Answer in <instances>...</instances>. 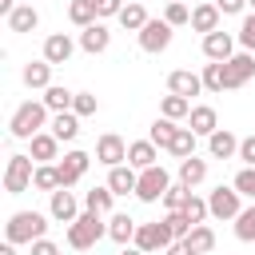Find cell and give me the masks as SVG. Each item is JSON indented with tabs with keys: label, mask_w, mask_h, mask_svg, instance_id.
<instances>
[{
	"label": "cell",
	"mask_w": 255,
	"mask_h": 255,
	"mask_svg": "<svg viewBox=\"0 0 255 255\" xmlns=\"http://www.w3.org/2000/svg\"><path fill=\"white\" fill-rule=\"evenodd\" d=\"M104 235H108V223H104V215H100V211H84V215H76V219L68 223V243H72L76 251L96 247Z\"/></svg>",
	"instance_id": "1"
},
{
	"label": "cell",
	"mask_w": 255,
	"mask_h": 255,
	"mask_svg": "<svg viewBox=\"0 0 255 255\" xmlns=\"http://www.w3.org/2000/svg\"><path fill=\"white\" fill-rule=\"evenodd\" d=\"M48 104L44 100H28V104H20L16 112H12V120H8V128H12V135L16 139H32L40 128H44V120H48Z\"/></svg>",
	"instance_id": "2"
},
{
	"label": "cell",
	"mask_w": 255,
	"mask_h": 255,
	"mask_svg": "<svg viewBox=\"0 0 255 255\" xmlns=\"http://www.w3.org/2000/svg\"><path fill=\"white\" fill-rule=\"evenodd\" d=\"M4 231H8V243H36V239H44L48 219H44L40 211H16Z\"/></svg>",
	"instance_id": "3"
},
{
	"label": "cell",
	"mask_w": 255,
	"mask_h": 255,
	"mask_svg": "<svg viewBox=\"0 0 255 255\" xmlns=\"http://www.w3.org/2000/svg\"><path fill=\"white\" fill-rule=\"evenodd\" d=\"M131 243H135L139 251H155V247H159V251H167V247L175 243V231L167 227V219H159V223H139Z\"/></svg>",
	"instance_id": "4"
},
{
	"label": "cell",
	"mask_w": 255,
	"mask_h": 255,
	"mask_svg": "<svg viewBox=\"0 0 255 255\" xmlns=\"http://www.w3.org/2000/svg\"><path fill=\"white\" fill-rule=\"evenodd\" d=\"M36 167H32V155H8V167H4V191L8 195H20L28 191Z\"/></svg>",
	"instance_id": "5"
},
{
	"label": "cell",
	"mask_w": 255,
	"mask_h": 255,
	"mask_svg": "<svg viewBox=\"0 0 255 255\" xmlns=\"http://www.w3.org/2000/svg\"><path fill=\"white\" fill-rule=\"evenodd\" d=\"M171 187V179H167V171L159 167V163H151V167H143L139 171V183H135V195L143 199V203H155V199H163V191Z\"/></svg>",
	"instance_id": "6"
},
{
	"label": "cell",
	"mask_w": 255,
	"mask_h": 255,
	"mask_svg": "<svg viewBox=\"0 0 255 255\" xmlns=\"http://www.w3.org/2000/svg\"><path fill=\"white\" fill-rule=\"evenodd\" d=\"M239 199H243V195H239V191H235V183H231V187H215V191H211V199H207V207H211V215H215V219H235V215L243 211V207H239Z\"/></svg>",
	"instance_id": "7"
},
{
	"label": "cell",
	"mask_w": 255,
	"mask_h": 255,
	"mask_svg": "<svg viewBox=\"0 0 255 255\" xmlns=\"http://www.w3.org/2000/svg\"><path fill=\"white\" fill-rule=\"evenodd\" d=\"M167 44H171V24L167 20H147L139 28V48L143 52H163Z\"/></svg>",
	"instance_id": "8"
},
{
	"label": "cell",
	"mask_w": 255,
	"mask_h": 255,
	"mask_svg": "<svg viewBox=\"0 0 255 255\" xmlns=\"http://www.w3.org/2000/svg\"><path fill=\"white\" fill-rule=\"evenodd\" d=\"M96 159H100V163H108V167H116V163H124V159H128V143H124L116 131H104V135L96 139Z\"/></svg>",
	"instance_id": "9"
},
{
	"label": "cell",
	"mask_w": 255,
	"mask_h": 255,
	"mask_svg": "<svg viewBox=\"0 0 255 255\" xmlns=\"http://www.w3.org/2000/svg\"><path fill=\"white\" fill-rule=\"evenodd\" d=\"M88 163H92V155H88V151H68V155L56 163V171H60V187H72V183L88 171Z\"/></svg>",
	"instance_id": "10"
},
{
	"label": "cell",
	"mask_w": 255,
	"mask_h": 255,
	"mask_svg": "<svg viewBox=\"0 0 255 255\" xmlns=\"http://www.w3.org/2000/svg\"><path fill=\"white\" fill-rule=\"evenodd\" d=\"M203 56L207 60H231L235 56V40H231V32H207L203 36Z\"/></svg>",
	"instance_id": "11"
},
{
	"label": "cell",
	"mask_w": 255,
	"mask_h": 255,
	"mask_svg": "<svg viewBox=\"0 0 255 255\" xmlns=\"http://www.w3.org/2000/svg\"><path fill=\"white\" fill-rule=\"evenodd\" d=\"M251 76H255V56H251V52H235V56L227 60V84H231V88H243Z\"/></svg>",
	"instance_id": "12"
},
{
	"label": "cell",
	"mask_w": 255,
	"mask_h": 255,
	"mask_svg": "<svg viewBox=\"0 0 255 255\" xmlns=\"http://www.w3.org/2000/svg\"><path fill=\"white\" fill-rule=\"evenodd\" d=\"M199 88H203V76H195V72H187V68H175L171 76H167V92H175V96H199Z\"/></svg>",
	"instance_id": "13"
},
{
	"label": "cell",
	"mask_w": 255,
	"mask_h": 255,
	"mask_svg": "<svg viewBox=\"0 0 255 255\" xmlns=\"http://www.w3.org/2000/svg\"><path fill=\"white\" fill-rule=\"evenodd\" d=\"M108 44H112V32H108L100 20H96V24H88V28L80 32V48H84V52H92V56H96V52H104Z\"/></svg>",
	"instance_id": "14"
},
{
	"label": "cell",
	"mask_w": 255,
	"mask_h": 255,
	"mask_svg": "<svg viewBox=\"0 0 255 255\" xmlns=\"http://www.w3.org/2000/svg\"><path fill=\"white\" fill-rule=\"evenodd\" d=\"M135 183H139V175H135V167H131V163H116V167H112V175H108V187H112L116 195L135 191Z\"/></svg>",
	"instance_id": "15"
},
{
	"label": "cell",
	"mask_w": 255,
	"mask_h": 255,
	"mask_svg": "<svg viewBox=\"0 0 255 255\" xmlns=\"http://www.w3.org/2000/svg\"><path fill=\"white\" fill-rule=\"evenodd\" d=\"M80 211H76V195L68 191V187H56L52 191V219H60V223H72Z\"/></svg>",
	"instance_id": "16"
},
{
	"label": "cell",
	"mask_w": 255,
	"mask_h": 255,
	"mask_svg": "<svg viewBox=\"0 0 255 255\" xmlns=\"http://www.w3.org/2000/svg\"><path fill=\"white\" fill-rule=\"evenodd\" d=\"M135 227H139V223H135L131 215H124V211H120V215H112V219H108V239H116L120 247H128V243L135 239Z\"/></svg>",
	"instance_id": "17"
},
{
	"label": "cell",
	"mask_w": 255,
	"mask_h": 255,
	"mask_svg": "<svg viewBox=\"0 0 255 255\" xmlns=\"http://www.w3.org/2000/svg\"><path fill=\"white\" fill-rule=\"evenodd\" d=\"M219 16H223V12H219V4H199V8H191V28L207 36V32H215V28H219Z\"/></svg>",
	"instance_id": "18"
},
{
	"label": "cell",
	"mask_w": 255,
	"mask_h": 255,
	"mask_svg": "<svg viewBox=\"0 0 255 255\" xmlns=\"http://www.w3.org/2000/svg\"><path fill=\"white\" fill-rule=\"evenodd\" d=\"M191 131L195 135H211V131H219V116H215V108H207V104H199V108H191Z\"/></svg>",
	"instance_id": "19"
},
{
	"label": "cell",
	"mask_w": 255,
	"mask_h": 255,
	"mask_svg": "<svg viewBox=\"0 0 255 255\" xmlns=\"http://www.w3.org/2000/svg\"><path fill=\"white\" fill-rule=\"evenodd\" d=\"M52 135H56L60 143H72V139L80 135V116H76V112H56V120H52Z\"/></svg>",
	"instance_id": "20"
},
{
	"label": "cell",
	"mask_w": 255,
	"mask_h": 255,
	"mask_svg": "<svg viewBox=\"0 0 255 255\" xmlns=\"http://www.w3.org/2000/svg\"><path fill=\"white\" fill-rule=\"evenodd\" d=\"M207 139H211L207 147H211V155H215V159H231V155H239V139H235V135H231L227 128H219V131H211Z\"/></svg>",
	"instance_id": "21"
},
{
	"label": "cell",
	"mask_w": 255,
	"mask_h": 255,
	"mask_svg": "<svg viewBox=\"0 0 255 255\" xmlns=\"http://www.w3.org/2000/svg\"><path fill=\"white\" fill-rule=\"evenodd\" d=\"M36 24H40V12H36L32 4H16V8L8 12V28H12V32H32Z\"/></svg>",
	"instance_id": "22"
},
{
	"label": "cell",
	"mask_w": 255,
	"mask_h": 255,
	"mask_svg": "<svg viewBox=\"0 0 255 255\" xmlns=\"http://www.w3.org/2000/svg\"><path fill=\"white\" fill-rule=\"evenodd\" d=\"M68 56H72V40L64 32H56V36L44 40V60L48 64H68Z\"/></svg>",
	"instance_id": "23"
},
{
	"label": "cell",
	"mask_w": 255,
	"mask_h": 255,
	"mask_svg": "<svg viewBox=\"0 0 255 255\" xmlns=\"http://www.w3.org/2000/svg\"><path fill=\"white\" fill-rule=\"evenodd\" d=\"M28 143H32V159H36V163H48V159H56V147H60V139H56L52 131H36Z\"/></svg>",
	"instance_id": "24"
},
{
	"label": "cell",
	"mask_w": 255,
	"mask_h": 255,
	"mask_svg": "<svg viewBox=\"0 0 255 255\" xmlns=\"http://www.w3.org/2000/svg\"><path fill=\"white\" fill-rule=\"evenodd\" d=\"M203 88L207 92H231V84H227V60H211L207 68H203Z\"/></svg>",
	"instance_id": "25"
},
{
	"label": "cell",
	"mask_w": 255,
	"mask_h": 255,
	"mask_svg": "<svg viewBox=\"0 0 255 255\" xmlns=\"http://www.w3.org/2000/svg\"><path fill=\"white\" fill-rule=\"evenodd\" d=\"M128 163L139 167V171L151 167V163H155V143H151V139H135V143H128Z\"/></svg>",
	"instance_id": "26"
},
{
	"label": "cell",
	"mask_w": 255,
	"mask_h": 255,
	"mask_svg": "<svg viewBox=\"0 0 255 255\" xmlns=\"http://www.w3.org/2000/svg\"><path fill=\"white\" fill-rule=\"evenodd\" d=\"M179 179H183L187 187L203 183V179H207V159H199V155H187V159H179Z\"/></svg>",
	"instance_id": "27"
},
{
	"label": "cell",
	"mask_w": 255,
	"mask_h": 255,
	"mask_svg": "<svg viewBox=\"0 0 255 255\" xmlns=\"http://www.w3.org/2000/svg\"><path fill=\"white\" fill-rule=\"evenodd\" d=\"M183 239H187V247H191L195 255H207V251L215 247V231H211L207 223H195V227H191V231H187Z\"/></svg>",
	"instance_id": "28"
},
{
	"label": "cell",
	"mask_w": 255,
	"mask_h": 255,
	"mask_svg": "<svg viewBox=\"0 0 255 255\" xmlns=\"http://www.w3.org/2000/svg\"><path fill=\"white\" fill-rule=\"evenodd\" d=\"M120 24H124L128 32H139V28L147 24V12H143V0H128V4L120 8Z\"/></svg>",
	"instance_id": "29"
},
{
	"label": "cell",
	"mask_w": 255,
	"mask_h": 255,
	"mask_svg": "<svg viewBox=\"0 0 255 255\" xmlns=\"http://www.w3.org/2000/svg\"><path fill=\"white\" fill-rule=\"evenodd\" d=\"M175 135H179V128H175V120H167V116H163V120H155V124H151V135H147V139H151L155 147H167V151H171V143H175Z\"/></svg>",
	"instance_id": "30"
},
{
	"label": "cell",
	"mask_w": 255,
	"mask_h": 255,
	"mask_svg": "<svg viewBox=\"0 0 255 255\" xmlns=\"http://www.w3.org/2000/svg\"><path fill=\"white\" fill-rule=\"evenodd\" d=\"M72 100H76V92L60 88V84H48V88H44V104H48L52 112H72Z\"/></svg>",
	"instance_id": "31"
},
{
	"label": "cell",
	"mask_w": 255,
	"mask_h": 255,
	"mask_svg": "<svg viewBox=\"0 0 255 255\" xmlns=\"http://www.w3.org/2000/svg\"><path fill=\"white\" fill-rule=\"evenodd\" d=\"M68 20H72L76 28H88V24H96L100 16H96V4H92V0H72V4H68Z\"/></svg>",
	"instance_id": "32"
},
{
	"label": "cell",
	"mask_w": 255,
	"mask_h": 255,
	"mask_svg": "<svg viewBox=\"0 0 255 255\" xmlns=\"http://www.w3.org/2000/svg\"><path fill=\"white\" fill-rule=\"evenodd\" d=\"M24 84H28V88H48V84H52V64H48V60L28 64V68H24Z\"/></svg>",
	"instance_id": "33"
},
{
	"label": "cell",
	"mask_w": 255,
	"mask_h": 255,
	"mask_svg": "<svg viewBox=\"0 0 255 255\" xmlns=\"http://www.w3.org/2000/svg\"><path fill=\"white\" fill-rule=\"evenodd\" d=\"M84 203H88V211L108 215V211H112V203H116V191H112V187H92V191L84 195Z\"/></svg>",
	"instance_id": "34"
},
{
	"label": "cell",
	"mask_w": 255,
	"mask_h": 255,
	"mask_svg": "<svg viewBox=\"0 0 255 255\" xmlns=\"http://www.w3.org/2000/svg\"><path fill=\"white\" fill-rule=\"evenodd\" d=\"M159 108H163L167 120H183V116H191V100H187V96H175V92H167Z\"/></svg>",
	"instance_id": "35"
},
{
	"label": "cell",
	"mask_w": 255,
	"mask_h": 255,
	"mask_svg": "<svg viewBox=\"0 0 255 255\" xmlns=\"http://www.w3.org/2000/svg\"><path fill=\"white\" fill-rule=\"evenodd\" d=\"M32 187H40V191H56V187H60V171H56V163H40L36 175H32Z\"/></svg>",
	"instance_id": "36"
},
{
	"label": "cell",
	"mask_w": 255,
	"mask_h": 255,
	"mask_svg": "<svg viewBox=\"0 0 255 255\" xmlns=\"http://www.w3.org/2000/svg\"><path fill=\"white\" fill-rule=\"evenodd\" d=\"M187 195H191V187H187V183L179 179V183H171V187L163 191V199H159V203H163L167 211H183V203H187Z\"/></svg>",
	"instance_id": "37"
},
{
	"label": "cell",
	"mask_w": 255,
	"mask_h": 255,
	"mask_svg": "<svg viewBox=\"0 0 255 255\" xmlns=\"http://www.w3.org/2000/svg\"><path fill=\"white\" fill-rule=\"evenodd\" d=\"M171 155H179V159L195 155V131H191V128H179V135H175V143H171Z\"/></svg>",
	"instance_id": "38"
},
{
	"label": "cell",
	"mask_w": 255,
	"mask_h": 255,
	"mask_svg": "<svg viewBox=\"0 0 255 255\" xmlns=\"http://www.w3.org/2000/svg\"><path fill=\"white\" fill-rule=\"evenodd\" d=\"M183 215H187V223L195 227V223H203V219L211 215V207H207L199 195H187V203H183Z\"/></svg>",
	"instance_id": "39"
},
{
	"label": "cell",
	"mask_w": 255,
	"mask_h": 255,
	"mask_svg": "<svg viewBox=\"0 0 255 255\" xmlns=\"http://www.w3.org/2000/svg\"><path fill=\"white\" fill-rule=\"evenodd\" d=\"M235 235H239V239H255V203L235 215Z\"/></svg>",
	"instance_id": "40"
},
{
	"label": "cell",
	"mask_w": 255,
	"mask_h": 255,
	"mask_svg": "<svg viewBox=\"0 0 255 255\" xmlns=\"http://www.w3.org/2000/svg\"><path fill=\"white\" fill-rule=\"evenodd\" d=\"M163 20H167L171 28H179V24H187V20H191V12H187V4H183V0H167Z\"/></svg>",
	"instance_id": "41"
},
{
	"label": "cell",
	"mask_w": 255,
	"mask_h": 255,
	"mask_svg": "<svg viewBox=\"0 0 255 255\" xmlns=\"http://www.w3.org/2000/svg\"><path fill=\"white\" fill-rule=\"evenodd\" d=\"M235 191H239V195H247V199L255 203V167H243V171L235 175Z\"/></svg>",
	"instance_id": "42"
},
{
	"label": "cell",
	"mask_w": 255,
	"mask_h": 255,
	"mask_svg": "<svg viewBox=\"0 0 255 255\" xmlns=\"http://www.w3.org/2000/svg\"><path fill=\"white\" fill-rule=\"evenodd\" d=\"M96 108H100V100H96L92 92H76V100H72V112H76V116H92Z\"/></svg>",
	"instance_id": "43"
},
{
	"label": "cell",
	"mask_w": 255,
	"mask_h": 255,
	"mask_svg": "<svg viewBox=\"0 0 255 255\" xmlns=\"http://www.w3.org/2000/svg\"><path fill=\"white\" fill-rule=\"evenodd\" d=\"M239 44H243L247 52H255V12H251V16H243V28H239Z\"/></svg>",
	"instance_id": "44"
},
{
	"label": "cell",
	"mask_w": 255,
	"mask_h": 255,
	"mask_svg": "<svg viewBox=\"0 0 255 255\" xmlns=\"http://www.w3.org/2000/svg\"><path fill=\"white\" fill-rule=\"evenodd\" d=\"M96 4V16H120V8H124V0H92Z\"/></svg>",
	"instance_id": "45"
},
{
	"label": "cell",
	"mask_w": 255,
	"mask_h": 255,
	"mask_svg": "<svg viewBox=\"0 0 255 255\" xmlns=\"http://www.w3.org/2000/svg\"><path fill=\"white\" fill-rule=\"evenodd\" d=\"M239 159H243L247 167H255V135H247V139H239Z\"/></svg>",
	"instance_id": "46"
},
{
	"label": "cell",
	"mask_w": 255,
	"mask_h": 255,
	"mask_svg": "<svg viewBox=\"0 0 255 255\" xmlns=\"http://www.w3.org/2000/svg\"><path fill=\"white\" fill-rule=\"evenodd\" d=\"M32 255H60V247H56L52 239H36V243H32Z\"/></svg>",
	"instance_id": "47"
},
{
	"label": "cell",
	"mask_w": 255,
	"mask_h": 255,
	"mask_svg": "<svg viewBox=\"0 0 255 255\" xmlns=\"http://www.w3.org/2000/svg\"><path fill=\"white\" fill-rule=\"evenodd\" d=\"M215 4H219V12H223V16H235V12H243V4H247V0H215Z\"/></svg>",
	"instance_id": "48"
},
{
	"label": "cell",
	"mask_w": 255,
	"mask_h": 255,
	"mask_svg": "<svg viewBox=\"0 0 255 255\" xmlns=\"http://www.w3.org/2000/svg\"><path fill=\"white\" fill-rule=\"evenodd\" d=\"M167 255H195V251L187 247V239H175V243L167 247Z\"/></svg>",
	"instance_id": "49"
},
{
	"label": "cell",
	"mask_w": 255,
	"mask_h": 255,
	"mask_svg": "<svg viewBox=\"0 0 255 255\" xmlns=\"http://www.w3.org/2000/svg\"><path fill=\"white\" fill-rule=\"evenodd\" d=\"M120 255H147V251H139V247H135V243H131V247H124V251H120Z\"/></svg>",
	"instance_id": "50"
},
{
	"label": "cell",
	"mask_w": 255,
	"mask_h": 255,
	"mask_svg": "<svg viewBox=\"0 0 255 255\" xmlns=\"http://www.w3.org/2000/svg\"><path fill=\"white\" fill-rule=\"evenodd\" d=\"M0 255H16V243H4V247H0Z\"/></svg>",
	"instance_id": "51"
},
{
	"label": "cell",
	"mask_w": 255,
	"mask_h": 255,
	"mask_svg": "<svg viewBox=\"0 0 255 255\" xmlns=\"http://www.w3.org/2000/svg\"><path fill=\"white\" fill-rule=\"evenodd\" d=\"M247 4H255V0H247Z\"/></svg>",
	"instance_id": "52"
}]
</instances>
